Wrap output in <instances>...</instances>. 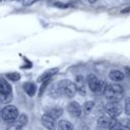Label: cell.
<instances>
[{"mask_svg": "<svg viewBox=\"0 0 130 130\" xmlns=\"http://www.w3.org/2000/svg\"><path fill=\"white\" fill-rule=\"evenodd\" d=\"M77 82H75L76 83V85H77V90L80 92V93H82V94H85V90H84V85H83V79H82V77H77V80H76Z\"/></svg>", "mask_w": 130, "mask_h": 130, "instance_id": "cell-21", "label": "cell"}, {"mask_svg": "<svg viewBox=\"0 0 130 130\" xmlns=\"http://www.w3.org/2000/svg\"><path fill=\"white\" fill-rule=\"evenodd\" d=\"M47 113H48L49 115H51L52 117H54L55 119H58V118H60L61 115L63 114V110H62L61 108H59V107H55V108L50 109Z\"/></svg>", "mask_w": 130, "mask_h": 130, "instance_id": "cell-14", "label": "cell"}, {"mask_svg": "<svg viewBox=\"0 0 130 130\" xmlns=\"http://www.w3.org/2000/svg\"><path fill=\"white\" fill-rule=\"evenodd\" d=\"M12 100V92L11 93H0V102L2 104H8Z\"/></svg>", "mask_w": 130, "mask_h": 130, "instance_id": "cell-19", "label": "cell"}, {"mask_svg": "<svg viewBox=\"0 0 130 130\" xmlns=\"http://www.w3.org/2000/svg\"><path fill=\"white\" fill-rule=\"evenodd\" d=\"M124 69H125V70L127 71V73H126V74H127V75H130V69H129L128 67H125Z\"/></svg>", "mask_w": 130, "mask_h": 130, "instance_id": "cell-27", "label": "cell"}, {"mask_svg": "<svg viewBox=\"0 0 130 130\" xmlns=\"http://www.w3.org/2000/svg\"><path fill=\"white\" fill-rule=\"evenodd\" d=\"M11 1H19V0H11Z\"/></svg>", "mask_w": 130, "mask_h": 130, "instance_id": "cell-29", "label": "cell"}, {"mask_svg": "<svg viewBox=\"0 0 130 130\" xmlns=\"http://www.w3.org/2000/svg\"><path fill=\"white\" fill-rule=\"evenodd\" d=\"M110 121H111V118H109L108 116L104 115V116H101L99 119H98V125L100 127H109V124H110Z\"/></svg>", "mask_w": 130, "mask_h": 130, "instance_id": "cell-16", "label": "cell"}, {"mask_svg": "<svg viewBox=\"0 0 130 130\" xmlns=\"http://www.w3.org/2000/svg\"><path fill=\"white\" fill-rule=\"evenodd\" d=\"M27 116L25 114H21L17 117V119L15 120V124L13 126L14 129H21L22 127H24L27 123Z\"/></svg>", "mask_w": 130, "mask_h": 130, "instance_id": "cell-10", "label": "cell"}, {"mask_svg": "<svg viewBox=\"0 0 130 130\" xmlns=\"http://www.w3.org/2000/svg\"><path fill=\"white\" fill-rule=\"evenodd\" d=\"M109 77H110V79L113 80V81H121V80L124 79L125 74H124V72L115 69V70H111V71H110Z\"/></svg>", "mask_w": 130, "mask_h": 130, "instance_id": "cell-11", "label": "cell"}, {"mask_svg": "<svg viewBox=\"0 0 130 130\" xmlns=\"http://www.w3.org/2000/svg\"><path fill=\"white\" fill-rule=\"evenodd\" d=\"M63 91H64V95H66L67 98H73L75 95V93L78 91L77 90V85L75 82H72L69 79H64L60 81Z\"/></svg>", "mask_w": 130, "mask_h": 130, "instance_id": "cell-4", "label": "cell"}, {"mask_svg": "<svg viewBox=\"0 0 130 130\" xmlns=\"http://www.w3.org/2000/svg\"><path fill=\"white\" fill-rule=\"evenodd\" d=\"M121 125H122V128L130 129V119H128V118H123V119L121 120Z\"/></svg>", "mask_w": 130, "mask_h": 130, "instance_id": "cell-23", "label": "cell"}, {"mask_svg": "<svg viewBox=\"0 0 130 130\" xmlns=\"http://www.w3.org/2000/svg\"><path fill=\"white\" fill-rule=\"evenodd\" d=\"M109 128L114 130V129H121L122 125H121V121H119L117 119V117H111V121L109 124Z\"/></svg>", "mask_w": 130, "mask_h": 130, "instance_id": "cell-15", "label": "cell"}, {"mask_svg": "<svg viewBox=\"0 0 130 130\" xmlns=\"http://www.w3.org/2000/svg\"><path fill=\"white\" fill-rule=\"evenodd\" d=\"M104 94L109 101L119 102L124 95V88L120 84L109 83L106 85V88L104 90Z\"/></svg>", "mask_w": 130, "mask_h": 130, "instance_id": "cell-1", "label": "cell"}, {"mask_svg": "<svg viewBox=\"0 0 130 130\" xmlns=\"http://www.w3.org/2000/svg\"><path fill=\"white\" fill-rule=\"evenodd\" d=\"M67 112L72 117H80L81 115V106L77 102H70L67 106Z\"/></svg>", "mask_w": 130, "mask_h": 130, "instance_id": "cell-6", "label": "cell"}, {"mask_svg": "<svg viewBox=\"0 0 130 130\" xmlns=\"http://www.w3.org/2000/svg\"><path fill=\"white\" fill-rule=\"evenodd\" d=\"M121 12H122V13H128V12H130V6L126 7V8H125V9H123Z\"/></svg>", "mask_w": 130, "mask_h": 130, "instance_id": "cell-26", "label": "cell"}, {"mask_svg": "<svg viewBox=\"0 0 130 130\" xmlns=\"http://www.w3.org/2000/svg\"><path fill=\"white\" fill-rule=\"evenodd\" d=\"M55 118L52 117L51 115H49L48 113L44 114L42 116V124L48 128V129H54L56 127V122H55Z\"/></svg>", "mask_w": 130, "mask_h": 130, "instance_id": "cell-8", "label": "cell"}, {"mask_svg": "<svg viewBox=\"0 0 130 130\" xmlns=\"http://www.w3.org/2000/svg\"><path fill=\"white\" fill-rule=\"evenodd\" d=\"M87 84L89 89L94 93H104V90L107 85L104 80L100 79L94 74H89L87 76Z\"/></svg>", "mask_w": 130, "mask_h": 130, "instance_id": "cell-2", "label": "cell"}, {"mask_svg": "<svg viewBox=\"0 0 130 130\" xmlns=\"http://www.w3.org/2000/svg\"><path fill=\"white\" fill-rule=\"evenodd\" d=\"M57 127L59 129H61V130H69V129L73 128V125L69 121H67V120H61V121L58 122Z\"/></svg>", "mask_w": 130, "mask_h": 130, "instance_id": "cell-17", "label": "cell"}, {"mask_svg": "<svg viewBox=\"0 0 130 130\" xmlns=\"http://www.w3.org/2000/svg\"><path fill=\"white\" fill-rule=\"evenodd\" d=\"M124 111L125 114L130 116V96L125 99V107H124Z\"/></svg>", "mask_w": 130, "mask_h": 130, "instance_id": "cell-22", "label": "cell"}, {"mask_svg": "<svg viewBox=\"0 0 130 130\" xmlns=\"http://www.w3.org/2000/svg\"><path fill=\"white\" fill-rule=\"evenodd\" d=\"M106 111L110 117H118L122 113L123 108L119 102L109 101V103L106 105Z\"/></svg>", "mask_w": 130, "mask_h": 130, "instance_id": "cell-5", "label": "cell"}, {"mask_svg": "<svg viewBox=\"0 0 130 130\" xmlns=\"http://www.w3.org/2000/svg\"><path fill=\"white\" fill-rule=\"evenodd\" d=\"M49 83H50V79H48V80H46V81L42 82V85H41V88H40V93H39V95H40V96L43 94V92L45 91V89L47 88V86H48V84H49Z\"/></svg>", "mask_w": 130, "mask_h": 130, "instance_id": "cell-24", "label": "cell"}, {"mask_svg": "<svg viewBox=\"0 0 130 130\" xmlns=\"http://www.w3.org/2000/svg\"><path fill=\"white\" fill-rule=\"evenodd\" d=\"M12 87L3 77L0 79V93H11Z\"/></svg>", "mask_w": 130, "mask_h": 130, "instance_id": "cell-12", "label": "cell"}, {"mask_svg": "<svg viewBox=\"0 0 130 130\" xmlns=\"http://www.w3.org/2000/svg\"><path fill=\"white\" fill-rule=\"evenodd\" d=\"M6 78L10 81H17L20 79V74L18 72H10L6 74Z\"/></svg>", "mask_w": 130, "mask_h": 130, "instance_id": "cell-20", "label": "cell"}, {"mask_svg": "<svg viewBox=\"0 0 130 130\" xmlns=\"http://www.w3.org/2000/svg\"><path fill=\"white\" fill-rule=\"evenodd\" d=\"M18 114V109L12 105L5 106L1 110V118L6 122H14L19 116Z\"/></svg>", "mask_w": 130, "mask_h": 130, "instance_id": "cell-3", "label": "cell"}, {"mask_svg": "<svg viewBox=\"0 0 130 130\" xmlns=\"http://www.w3.org/2000/svg\"><path fill=\"white\" fill-rule=\"evenodd\" d=\"M49 94L53 99H58V98L64 95V91H63V88H62L61 83L58 82V83L53 84L50 87V89H49Z\"/></svg>", "mask_w": 130, "mask_h": 130, "instance_id": "cell-7", "label": "cell"}, {"mask_svg": "<svg viewBox=\"0 0 130 130\" xmlns=\"http://www.w3.org/2000/svg\"><path fill=\"white\" fill-rule=\"evenodd\" d=\"M40 0H22V5L23 6H28V5H31L36 2H38Z\"/></svg>", "mask_w": 130, "mask_h": 130, "instance_id": "cell-25", "label": "cell"}, {"mask_svg": "<svg viewBox=\"0 0 130 130\" xmlns=\"http://www.w3.org/2000/svg\"><path fill=\"white\" fill-rule=\"evenodd\" d=\"M87 1H88L89 3H91V4H93V3H94V2L96 1V0H87Z\"/></svg>", "mask_w": 130, "mask_h": 130, "instance_id": "cell-28", "label": "cell"}, {"mask_svg": "<svg viewBox=\"0 0 130 130\" xmlns=\"http://www.w3.org/2000/svg\"><path fill=\"white\" fill-rule=\"evenodd\" d=\"M57 73H58V68H50V69L44 71V72L38 77L37 81L42 83V82H44V81H46V80H48V79H51V77L54 76V75L57 74Z\"/></svg>", "mask_w": 130, "mask_h": 130, "instance_id": "cell-9", "label": "cell"}, {"mask_svg": "<svg viewBox=\"0 0 130 130\" xmlns=\"http://www.w3.org/2000/svg\"><path fill=\"white\" fill-rule=\"evenodd\" d=\"M93 107H94V102L93 101H86L82 105V110H83V112L85 114H89L92 111Z\"/></svg>", "mask_w": 130, "mask_h": 130, "instance_id": "cell-18", "label": "cell"}, {"mask_svg": "<svg viewBox=\"0 0 130 130\" xmlns=\"http://www.w3.org/2000/svg\"><path fill=\"white\" fill-rule=\"evenodd\" d=\"M23 89L24 91L29 95V96H32L36 94V91H37V85L32 82H25L23 84Z\"/></svg>", "mask_w": 130, "mask_h": 130, "instance_id": "cell-13", "label": "cell"}]
</instances>
